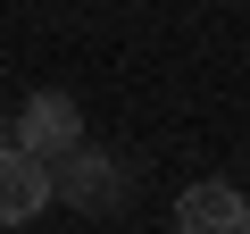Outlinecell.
Segmentation results:
<instances>
[{
	"label": "cell",
	"mask_w": 250,
	"mask_h": 234,
	"mask_svg": "<svg viewBox=\"0 0 250 234\" xmlns=\"http://www.w3.org/2000/svg\"><path fill=\"white\" fill-rule=\"evenodd\" d=\"M50 201H75V209H108V201H125V176H117V159H100L92 142H75L67 159H50Z\"/></svg>",
	"instance_id": "3"
},
{
	"label": "cell",
	"mask_w": 250,
	"mask_h": 234,
	"mask_svg": "<svg viewBox=\"0 0 250 234\" xmlns=\"http://www.w3.org/2000/svg\"><path fill=\"white\" fill-rule=\"evenodd\" d=\"M50 209V159L0 142V226H34Z\"/></svg>",
	"instance_id": "4"
},
{
	"label": "cell",
	"mask_w": 250,
	"mask_h": 234,
	"mask_svg": "<svg viewBox=\"0 0 250 234\" xmlns=\"http://www.w3.org/2000/svg\"><path fill=\"white\" fill-rule=\"evenodd\" d=\"M9 142L34 151V159H67V151L83 142V109H75L67 92H34V100L9 117Z\"/></svg>",
	"instance_id": "1"
},
{
	"label": "cell",
	"mask_w": 250,
	"mask_h": 234,
	"mask_svg": "<svg viewBox=\"0 0 250 234\" xmlns=\"http://www.w3.org/2000/svg\"><path fill=\"white\" fill-rule=\"evenodd\" d=\"M175 234H250V192L225 184V176L184 184V201H175Z\"/></svg>",
	"instance_id": "2"
},
{
	"label": "cell",
	"mask_w": 250,
	"mask_h": 234,
	"mask_svg": "<svg viewBox=\"0 0 250 234\" xmlns=\"http://www.w3.org/2000/svg\"><path fill=\"white\" fill-rule=\"evenodd\" d=\"M0 142H9V109H0Z\"/></svg>",
	"instance_id": "5"
}]
</instances>
